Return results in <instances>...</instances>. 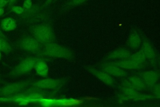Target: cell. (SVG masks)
<instances>
[{"mask_svg": "<svg viewBox=\"0 0 160 107\" xmlns=\"http://www.w3.org/2000/svg\"><path fill=\"white\" fill-rule=\"evenodd\" d=\"M122 103V101H121V102H120V103Z\"/></svg>", "mask_w": 160, "mask_h": 107, "instance_id": "18", "label": "cell"}, {"mask_svg": "<svg viewBox=\"0 0 160 107\" xmlns=\"http://www.w3.org/2000/svg\"><path fill=\"white\" fill-rule=\"evenodd\" d=\"M4 8H0V17H1L3 14H4Z\"/></svg>", "mask_w": 160, "mask_h": 107, "instance_id": "14", "label": "cell"}, {"mask_svg": "<svg viewBox=\"0 0 160 107\" xmlns=\"http://www.w3.org/2000/svg\"><path fill=\"white\" fill-rule=\"evenodd\" d=\"M86 0H70L66 5V8H71L82 4Z\"/></svg>", "mask_w": 160, "mask_h": 107, "instance_id": "7", "label": "cell"}, {"mask_svg": "<svg viewBox=\"0 0 160 107\" xmlns=\"http://www.w3.org/2000/svg\"><path fill=\"white\" fill-rule=\"evenodd\" d=\"M38 43L36 40L33 38H26L22 39L19 43V46L26 50L33 51L38 47Z\"/></svg>", "mask_w": 160, "mask_h": 107, "instance_id": "4", "label": "cell"}, {"mask_svg": "<svg viewBox=\"0 0 160 107\" xmlns=\"http://www.w3.org/2000/svg\"><path fill=\"white\" fill-rule=\"evenodd\" d=\"M1 81V76H0V82Z\"/></svg>", "mask_w": 160, "mask_h": 107, "instance_id": "17", "label": "cell"}, {"mask_svg": "<svg viewBox=\"0 0 160 107\" xmlns=\"http://www.w3.org/2000/svg\"><path fill=\"white\" fill-rule=\"evenodd\" d=\"M0 36L6 39V40H7V37H6L5 35L4 34H3L1 30V28H0Z\"/></svg>", "mask_w": 160, "mask_h": 107, "instance_id": "13", "label": "cell"}, {"mask_svg": "<svg viewBox=\"0 0 160 107\" xmlns=\"http://www.w3.org/2000/svg\"><path fill=\"white\" fill-rule=\"evenodd\" d=\"M12 11L16 13L20 14L24 11V8L19 6H14L12 8Z\"/></svg>", "mask_w": 160, "mask_h": 107, "instance_id": "9", "label": "cell"}, {"mask_svg": "<svg viewBox=\"0 0 160 107\" xmlns=\"http://www.w3.org/2000/svg\"><path fill=\"white\" fill-rule=\"evenodd\" d=\"M25 86L24 83L21 82L9 83L0 88V97L14 95L19 93Z\"/></svg>", "mask_w": 160, "mask_h": 107, "instance_id": "2", "label": "cell"}, {"mask_svg": "<svg viewBox=\"0 0 160 107\" xmlns=\"http://www.w3.org/2000/svg\"><path fill=\"white\" fill-rule=\"evenodd\" d=\"M1 57H2V54L1 53V51H0V60H1Z\"/></svg>", "mask_w": 160, "mask_h": 107, "instance_id": "16", "label": "cell"}, {"mask_svg": "<svg viewBox=\"0 0 160 107\" xmlns=\"http://www.w3.org/2000/svg\"><path fill=\"white\" fill-rule=\"evenodd\" d=\"M35 62L33 59H28L22 61L12 70L11 75L14 77L18 76L28 72L33 67Z\"/></svg>", "mask_w": 160, "mask_h": 107, "instance_id": "3", "label": "cell"}, {"mask_svg": "<svg viewBox=\"0 0 160 107\" xmlns=\"http://www.w3.org/2000/svg\"><path fill=\"white\" fill-rule=\"evenodd\" d=\"M32 5V0H25L23 4V7L26 9H28L31 8Z\"/></svg>", "mask_w": 160, "mask_h": 107, "instance_id": "10", "label": "cell"}, {"mask_svg": "<svg viewBox=\"0 0 160 107\" xmlns=\"http://www.w3.org/2000/svg\"><path fill=\"white\" fill-rule=\"evenodd\" d=\"M83 102V100L81 99H73L71 101H68L64 102L63 103V105L65 106H69L75 104L79 105L82 103Z\"/></svg>", "mask_w": 160, "mask_h": 107, "instance_id": "8", "label": "cell"}, {"mask_svg": "<svg viewBox=\"0 0 160 107\" xmlns=\"http://www.w3.org/2000/svg\"><path fill=\"white\" fill-rule=\"evenodd\" d=\"M7 0H0V8H2L7 4Z\"/></svg>", "mask_w": 160, "mask_h": 107, "instance_id": "11", "label": "cell"}, {"mask_svg": "<svg viewBox=\"0 0 160 107\" xmlns=\"http://www.w3.org/2000/svg\"><path fill=\"white\" fill-rule=\"evenodd\" d=\"M16 1V0H9V4L12 5Z\"/></svg>", "mask_w": 160, "mask_h": 107, "instance_id": "15", "label": "cell"}, {"mask_svg": "<svg viewBox=\"0 0 160 107\" xmlns=\"http://www.w3.org/2000/svg\"><path fill=\"white\" fill-rule=\"evenodd\" d=\"M84 99L87 100H96L98 99L96 98H94V97L89 96L85 97Z\"/></svg>", "mask_w": 160, "mask_h": 107, "instance_id": "12", "label": "cell"}, {"mask_svg": "<svg viewBox=\"0 0 160 107\" xmlns=\"http://www.w3.org/2000/svg\"><path fill=\"white\" fill-rule=\"evenodd\" d=\"M5 38L0 36V51L5 54L11 53L12 47Z\"/></svg>", "mask_w": 160, "mask_h": 107, "instance_id": "6", "label": "cell"}, {"mask_svg": "<svg viewBox=\"0 0 160 107\" xmlns=\"http://www.w3.org/2000/svg\"><path fill=\"white\" fill-rule=\"evenodd\" d=\"M32 35L40 41L51 40L53 37V30L50 26L47 24L35 25L31 28Z\"/></svg>", "mask_w": 160, "mask_h": 107, "instance_id": "1", "label": "cell"}, {"mask_svg": "<svg viewBox=\"0 0 160 107\" xmlns=\"http://www.w3.org/2000/svg\"><path fill=\"white\" fill-rule=\"evenodd\" d=\"M17 24L13 19L8 17L3 19L1 23V27L3 30L6 32L13 31L15 30Z\"/></svg>", "mask_w": 160, "mask_h": 107, "instance_id": "5", "label": "cell"}]
</instances>
